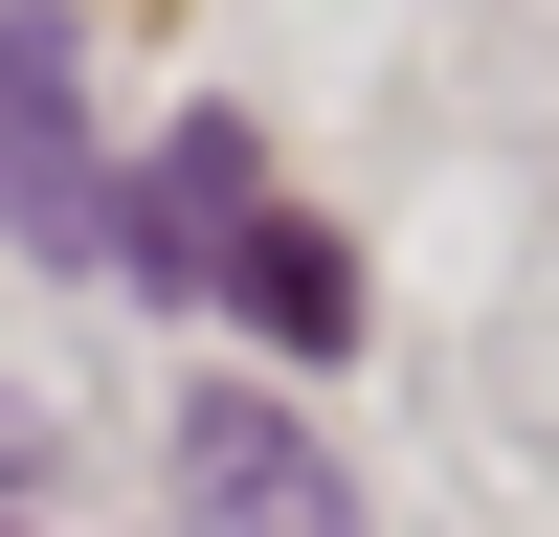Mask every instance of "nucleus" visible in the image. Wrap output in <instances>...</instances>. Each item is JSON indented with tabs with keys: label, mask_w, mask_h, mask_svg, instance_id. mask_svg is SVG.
Wrapping results in <instances>:
<instances>
[{
	"label": "nucleus",
	"mask_w": 559,
	"mask_h": 537,
	"mask_svg": "<svg viewBox=\"0 0 559 537\" xmlns=\"http://www.w3.org/2000/svg\"><path fill=\"white\" fill-rule=\"evenodd\" d=\"M247 179H269V134H247V112H179V134H157V179L112 202V268H134V291H202V268L247 247Z\"/></svg>",
	"instance_id": "nucleus-1"
},
{
	"label": "nucleus",
	"mask_w": 559,
	"mask_h": 537,
	"mask_svg": "<svg viewBox=\"0 0 559 537\" xmlns=\"http://www.w3.org/2000/svg\"><path fill=\"white\" fill-rule=\"evenodd\" d=\"M0 224H23V247H112V179H90V134H68V45L45 23H0Z\"/></svg>",
	"instance_id": "nucleus-2"
},
{
	"label": "nucleus",
	"mask_w": 559,
	"mask_h": 537,
	"mask_svg": "<svg viewBox=\"0 0 559 537\" xmlns=\"http://www.w3.org/2000/svg\"><path fill=\"white\" fill-rule=\"evenodd\" d=\"M179 492H202V515H247V537H313V515H336V448H313L292 403H247V381H224L202 426H179Z\"/></svg>",
	"instance_id": "nucleus-3"
},
{
	"label": "nucleus",
	"mask_w": 559,
	"mask_h": 537,
	"mask_svg": "<svg viewBox=\"0 0 559 537\" xmlns=\"http://www.w3.org/2000/svg\"><path fill=\"white\" fill-rule=\"evenodd\" d=\"M224 291H247V313H269L292 358H336V336H358V268H336V224H269V202H247V247H224Z\"/></svg>",
	"instance_id": "nucleus-4"
}]
</instances>
